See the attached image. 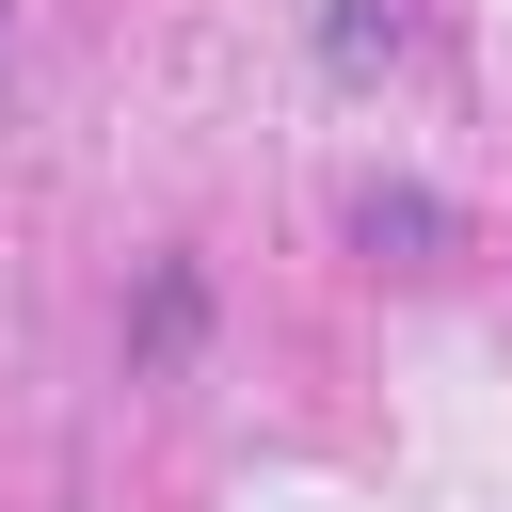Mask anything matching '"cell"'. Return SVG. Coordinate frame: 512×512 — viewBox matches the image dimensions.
<instances>
[{
    "mask_svg": "<svg viewBox=\"0 0 512 512\" xmlns=\"http://www.w3.org/2000/svg\"><path fill=\"white\" fill-rule=\"evenodd\" d=\"M352 240H400V256H432V240H448V208H432V192H368V208H352Z\"/></svg>",
    "mask_w": 512,
    "mask_h": 512,
    "instance_id": "obj_1",
    "label": "cell"
}]
</instances>
